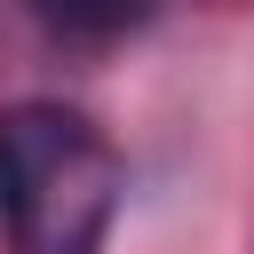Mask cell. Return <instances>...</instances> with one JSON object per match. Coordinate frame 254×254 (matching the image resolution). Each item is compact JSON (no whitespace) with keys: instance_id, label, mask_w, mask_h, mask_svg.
<instances>
[{"instance_id":"6da1fadb","label":"cell","mask_w":254,"mask_h":254,"mask_svg":"<svg viewBox=\"0 0 254 254\" xmlns=\"http://www.w3.org/2000/svg\"><path fill=\"white\" fill-rule=\"evenodd\" d=\"M127 167L111 135L71 103H8L0 111V238L8 254H103Z\"/></svg>"},{"instance_id":"7a4b0ae2","label":"cell","mask_w":254,"mask_h":254,"mask_svg":"<svg viewBox=\"0 0 254 254\" xmlns=\"http://www.w3.org/2000/svg\"><path fill=\"white\" fill-rule=\"evenodd\" d=\"M159 0H32V16L64 40V48H111L135 24H151Z\"/></svg>"}]
</instances>
